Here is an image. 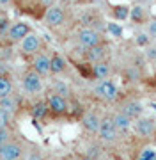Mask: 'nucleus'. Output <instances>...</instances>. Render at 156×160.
Listing matches in <instances>:
<instances>
[{
  "mask_svg": "<svg viewBox=\"0 0 156 160\" xmlns=\"http://www.w3.org/2000/svg\"><path fill=\"white\" fill-rule=\"evenodd\" d=\"M30 32H32V25H30L29 22H25V20L12 22L9 30L4 34V38H0V48H2V46H6V48L18 46Z\"/></svg>",
  "mask_w": 156,
  "mask_h": 160,
  "instance_id": "nucleus-4",
  "label": "nucleus"
},
{
  "mask_svg": "<svg viewBox=\"0 0 156 160\" xmlns=\"http://www.w3.org/2000/svg\"><path fill=\"white\" fill-rule=\"evenodd\" d=\"M4 12H6V9H4V6H2V4H0V14H4Z\"/></svg>",
  "mask_w": 156,
  "mask_h": 160,
  "instance_id": "nucleus-37",
  "label": "nucleus"
},
{
  "mask_svg": "<svg viewBox=\"0 0 156 160\" xmlns=\"http://www.w3.org/2000/svg\"><path fill=\"white\" fill-rule=\"evenodd\" d=\"M139 137H153L156 135V119L154 118H147V116H142L139 119L133 121V128H131Z\"/></svg>",
  "mask_w": 156,
  "mask_h": 160,
  "instance_id": "nucleus-15",
  "label": "nucleus"
},
{
  "mask_svg": "<svg viewBox=\"0 0 156 160\" xmlns=\"http://www.w3.org/2000/svg\"><path fill=\"white\" fill-rule=\"evenodd\" d=\"M92 94L105 103H114L119 100V86L114 78L98 80L92 87Z\"/></svg>",
  "mask_w": 156,
  "mask_h": 160,
  "instance_id": "nucleus-8",
  "label": "nucleus"
},
{
  "mask_svg": "<svg viewBox=\"0 0 156 160\" xmlns=\"http://www.w3.org/2000/svg\"><path fill=\"white\" fill-rule=\"evenodd\" d=\"M71 160H78V158H71Z\"/></svg>",
  "mask_w": 156,
  "mask_h": 160,
  "instance_id": "nucleus-38",
  "label": "nucleus"
},
{
  "mask_svg": "<svg viewBox=\"0 0 156 160\" xmlns=\"http://www.w3.org/2000/svg\"><path fill=\"white\" fill-rule=\"evenodd\" d=\"M25 157V146L18 142L16 139H11L9 142L0 146V160H21Z\"/></svg>",
  "mask_w": 156,
  "mask_h": 160,
  "instance_id": "nucleus-13",
  "label": "nucleus"
},
{
  "mask_svg": "<svg viewBox=\"0 0 156 160\" xmlns=\"http://www.w3.org/2000/svg\"><path fill=\"white\" fill-rule=\"evenodd\" d=\"M41 23L52 32H73L75 30V11L73 7H66L62 4H53L48 9L43 18Z\"/></svg>",
  "mask_w": 156,
  "mask_h": 160,
  "instance_id": "nucleus-1",
  "label": "nucleus"
},
{
  "mask_svg": "<svg viewBox=\"0 0 156 160\" xmlns=\"http://www.w3.org/2000/svg\"><path fill=\"white\" fill-rule=\"evenodd\" d=\"M50 91L57 92V94L68 98V100H71V96H73V89H71V86L66 82V80L59 78V77H53L52 84H50Z\"/></svg>",
  "mask_w": 156,
  "mask_h": 160,
  "instance_id": "nucleus-20",
  "label": "nucleus"
},
{
  "mask_svg": "<svg viewBox=\"0 0 156 160\" xmlns=\"http://www.w3.org/2000/svg\"><path fill=\"white\" fill-rule=\"evenodd\" d=\"M57 4H62L66 7H85L83 0H57Z\"/></svg>",
  "mask_w": 156,
  "mask_h": 160,
  "instance_id": "nucleus-33",
  "label": "nucleus"
},
{
  "mask_svg": "<svg viewBox=\"0 0 156 160\" xmlns=\"http://www.w3.org/2000/svg\"><path fill=\"white\" fill-rule=\"evenodd\" d=\"M20 86L27 96H39L45 91V78L39 73H35L32 68H25L20 77Z\"/></svg>",
  "mask_w": 156,
  "mask_h": 160,
  "instance_id": "nucleus-5",
  "label": "nucleus"
},
{
  "mask_svg": "<svg viewBox=\"0 0 156 160\" xmlns=\"http://www.w3.org/2000/svg\"><path fill=\"white\" fill-rule=\"evenodd\" d=\"M85 66H89V78L94 80V82L112 78V75H114V64H112L110 59L99 61V62L94 64H85Z\"/></svg>",
  "mask_w": 156,
  "mask_h": 160,
  "instance_id": "nucleus-12",
  "label": "nucleus"
},
{
  "mask_svg": "<svg viewBox=\"0 0 156 160\" xmlns=\"http://www.w3.org/2000/svg\"><path fill=\"white\" fill-rule=\"evenodd\" d=\"M85 155L87 157H91V158H94V160H101L103 158V146H101V142H98V144H91L89 148H87V151H85Z\"/></svg>",
  "mask_w": 156,
  "mask_h": 160,
  "instance_id": "nucleus-25",
  "label": "nucleus"
},
{
  "mask_svg": "<svg viewBox=\"0 0 156 160\" xmlns=\"http://www.w3.org/2000/svg\"><path fill=\"white\" fill-rule=\"evenodd\" d=\"M76 50L80 52L82 64H94V62H99V61L110 59L108 43H101V45L92 46V48H87V50H82V48H76Z\"/></svg>",
  "mask_w": 156,
  "mask_h": 160,
  "instance_id": "nucleus-9",
  "label": "nucleus"
},
{
  "mask_svg": "<svg viewBox=\"0 0 156 160\" xmlns=\"http://www.w3.org/2000/svg\"><path fill=\"white\" fill-rule=\"evenodd\" d=\"M11 18L7 16L6 12L4 14H0V38H4V34H6L7 30H9V27H11Z\"/></svg>",
  "mask_w": 156,
  "mask_h": 160,
  "instance_id": "nucleus-30",
  "label": "nucleus"
},
{
  "mask_svg": "<svg viewBox=\"0 0 156 160\" xmlns=\"http://www.w3.org/2000/svg\"><path fill=\"white\" fill-rule=\"evenodd\" d=\"M29 68H32L35 73H39L43 78L52 77V50H43L37 55L29 61Z\"/></svg>",
  "mask_w": 156,
  "mask_h": 160,
  "instance_id": "nucleus-11",
  "label": "nucleus"
},
{
  "mask_svg": "<svg viewBox=\"0 0 156 160\" xmlns=\"http://www.w3.org/2000/svg\"><path fill=\"white\" fill-rule=\"evenodd\" d=\"M53 4H57V0H11V6L20 14H25V16L32 18V20H39V22L43 14Z\"/></svg>",
  "mask_w": 156,
  "mask_h": 160,
  "instance_id": "nucleus-2",
  "label": "nucleus"
},
{
  "mask_svg": "<svg viewBox=\"0 0 156 160\" xmlns=\"http://www.w3.org/2000/svg\"><path fill=\"white\" fill-rule=\"evenodd\" d=\"M12 139V130L11 128H0V146H4Z\"/></svg>",
  "mask_w": 156,
  "mask_h": 160,
  "instance_id": "nucleus-31",
  "label": "nucleus"
},
{
  "mask_svg": "<svg viewBox=\"0 0 156 160\" xmlns=\"http://www.w3.org/2000/svg\"><path fill=\"white\" fill-rule=\"evenodd\" d=\"M14 92V84H12L11 75L6 71H0V98H6Z\"/></svg>",
  "mask_w": 156,
  "mask_h": 160,
  "instance_id": "nucleus-23",
  "label": "nucleus"
},
{
  "mask_svg": "<svg viewBox=\"0 0 156 160\" xmlns=\"http://www.w3.org/2000/svg\"><path fill=\"white\" fill-rule=\"evenodd\" d=\"M45 100L48 103V109H50V114L52 116H55V118H64V116L69 114L71 103L68 98L60 96V94H57V92H53V91H48Z\"/></svg>",
  "mask_w": 156,
  "mask_h": 160,
  "instance_id": "nucleus-10",
  "label": "nucleus"
},
{
  "mask_svg": "<svg viewBox=\"0 0 156 160\" xmlns=\"http://www.w3.org/2000/svg\"><path fill=\"white\" fill-rule=\"evenodd\" d=\"M0 109L4 110V112H7L11 118H14L16 112H18V98H16V94L12 92V94H9V96H6V98H0Z\"/></svg>",
  "mask_w": 156,
  "mask_h": 160,
  "instance_id": "nucleus-22",
  "label": "nucleus"
},
{
  "mask_svg": "<svg viewBox=\"0 0 156 160\" xmlns=\"http://www.w3.org/2000/svg\"><path fill=\"white\" fill-rule=\"evenodd\" d=\"M11 121H12L11 116L0 109V128H11Z\"/></svg>",
  "mask_w": 156,
  "mask_h": 160,
  "instance_id": "nucleus-32",
  "label": "nucleus"
},
{
  "mask_svg": "<svg viewBox=\"0 0 156 160\" xmlns=\"http://www.w3.org/2000/svg\"><path fill=\"white\" fill-rule=\"evenodd\" d=\"M98 141L101 144H106V146H112V144H117L121 141V132L117 130L116 123L112 119V114H106L101 118V125H99L98 130Z\"/></svg>",
  "mask_w": 156,
  "mask_h": 160,
  "instance_id": "nucleus-7",
  "label": "nucleus"
},
{
  "mask_svg": "<svg viewBox=\"0 0 156 160\" xmlns=\"http://www.w3.org/2000/svg\"><path fill=\"white\" fill-rule=\"evenodd\" d=\"M135 43H137L140 48H145V46H149L153 41H151V38L147 36L145 30H140V32H137V36H135Z\"/></svg>",
  "mask_w": 156,
  "mask_h": 160,
  "instance_id": "nucleus-29",
  "label": "nucleus"
},
{
  "mask_svg": "<svg viewBox=\"0 0 156 160\" xmlns=\"http://www.w3.org/2000/svg\"><path fill=\"white\" fill-rule=\"evenodd\" d=\"M119 110L124 112L128 118H131V119L135 121V119H139V118L144 116V103L140 102L139 98H135V96L124 98V100L119 103Z\"/></svg>",
  "mask_w": 156,
  "mask_h": 160,
  "instance_id": "nucleus-14",
  "label": "nucleus"
},
{
  "mask_svg": "<svg viewBox=\"0 0 156 160\" xmlns=\"http://www.w3.org/2000/svg\"><path fill=\"white\" fill-rule=\"evenodd\" d=\"M135 160H156V146L154 144H142L137 149Z\"/></svg>",
  "mask_w": 156,
  "mask_h": 160,
  "instance_id": "nucleus-24",
  "label": "nucleus"
},
{
  "mask_svg": "<svg viewBox=\"0 0 156 160\" xmlns=\"http://www.w3.org/2000/svg\"><path fill=\"white\" fill-rule=\"evenodd\" d=\"M112 16L116 18V20H119V22L126 20V18H130V7H126V6L112 7Z\"/></svg>",
  "mask_w": 156,
  "mask_h": 160,
  "instance_id": "nucleus-26",
  "label": "nucleus"
},
{
  "mask_svg": "<svg viewBox=\"0 0 156 160\" xmlns=\"http://www.w3.org/2000/svg\"><path fill=\"white\" fill-rule=\"evenodd\" d=\"M43 50H46V43L43 39V36L34 32V30L18 45V53H20V57H23L25 61H30L34 55H37V53L43 52Z\"/></svg>",
  "mask_w": 156,
  "mask_h": 160,
  "instance_id": "nucleus-6",
  "label": "nucleus"
},
{
  "mask_svg": "<svg viewBox=\"0 0 156 160\" xmlns=\"http://www.w3.org/2000/svg\"><path fill=\"white\" fill-rule=\"evenodd\" d=\"M69 61H68V57L64 55V53H60V52L53 50L52 52V77H64V75H68V71H69Z\"/></svg>",
  "mask_w": 156,
  "mask_h": 160,
  "instance_id": "nucleus-16",
  "label": "nucleus"
},
{
  "mask_svg": "<svg viewBox=\"0 0 156 160\" xmlns=\"http://www.w3.org/2000/svg\"><path fill=\"white\" fill-rule=\"evenodd\" d=\"M144 27H145L144 30L147 32V36L151 38V41L154 43V41H156V16H154V14L147 20V23H145Z\"/></svg>",
  "mask_w": 156,
  "mask_h": 160,
  "instance_id": "nucleus-27",
  "label": "nucleus"
},
{
  "mask_svg": "<svg viewBox=\"0 0 156 160\" xmlns=\"http://www.w3.org/2000/svg\"><path fill=\"white\" fill-rule=\"evenodd\" d=\"M30 114H32L34 119H39V121L46 119L48 116H50V109H48L46 100H35L32 103V107H30Z\"/></svg>",
  "mask_w": 156,
  "mask_h": 160,
  "instance_id": "nucleus-21",
  "label": "nucleus"
},
{
  "mask_svg": "<svg viewBox=\"0 0 156 160\" xmlns=\"http://www.w3.org/2000/svg\"><path fill=\"white\" fill-rule=\"evenodd\" d=\"M99 125H101V116L96 110H89L82 116V126L89 135H98Z\"/></svg>",
  "mask_w": 156,
  "mask_h": 160,
  "instance_id": "nucleus-17",
  "label": "nucleus"
},
{
  "mask_svg": "<svg viewBox=\"0 0 156 160\" xmlns=\"http://www.w3.org/2000/svg\"><path fill=\"white\" fill-rule=\"evenodd\" d=\"M106 0H83L85 6H98V4H105Z\"/></svg>",
  "mask_w": 156,
  "mask_h": 160,
  "instance_id": "nucleus-35",
  "label": "nucleus"
},
{
  "mask_svg": "<svg viewBox=\"0 0 156 160\" xmlns=\"http://www.w3.org/2000/svg\"><path fill=\"white\" fill-rule=\"evenodd\" d=\"M71 38L75 41L76 48H82V50L106 43V34L98 29H91V27H75V30L71 32Z\"/></svg>",
  "mask_w": 156,
  "mask_h": 160,
  "instance_id": "nucleus-3",
  "label": "nucleus"
},
{
  "mask_svg": "<svg viewBox=\"0 0 156 160\" xmlns=\"http://www.w3.org/2000/svg\"><path fill=\"white\" fill-rule=\"evenodd\" d=\"M153 16L149 12V9H147V6H142V4H137V6L130 7V20H131L135 25H142L144 27L145 23H147V20Z\"/></svg>",
  "mask_w": 156,
  "mask_h": 160,
  "instance_id": "nucleus-18",
  "label": "nucleus"
},
{
  "mask_svg": "<svg viewBox=\"0 0 156 160\" xmlns=\"http://www.w3.org/2000/svg\"><path fill=\"white\" fill-rule=\"evenodd\" d=\"M112 119H114V123H116L117 130L121 132V135H126L128 132L133 128V119L131 118H128V116L124 114V112H121L119 109L112 114Z\"/></svg>",
  "mask_w": 156,
  "mask_h": 160,
  "instance_id": "nucleus-19",
  "label": "nucleus"
},
{
  "mask_svg": "<svg viewBox=\"0 0 156 160\" xmlns=\"http://www.w3.org/2000/svg\"><path fill=\"white\" fill-rule=\"evenodd\" d=\"M78 160H94V158H91V157H87V155H82V157H78Z\"/></svg>",
  "mask_w": 156,
  "mask_h": 160,
  "instance_id": "nucleus-36",
  "label": "nucleus"
},
{
  "mask_svg": "<svg viewBox=\"0 0 156 160\" xmlns=\"http://www.w3.org/2000/svg\"><path fill=\"white\" fill-rule=\"evenodd\" d=\"M23 158L25 160H45L43 155H41V151H37V149H32V151H29V153H25Z\"/></svg>",
  "mask_w": 156,
  "mask_h": 160,
  "instance_id": "nucleus-34",
  "label": "nucleus"
},
{
  "mask_svg": "<svg viewBox=\"0 0 156 160\" xmlns=\"http://www.w3.org/2000/svg\"><path fill=\"white\" fill-rule=\"evenodd\" d=\"M144 59L147 61V62L156 64V41H154V43H151L149 46H145V48H144Z\"/></svg>",
  "mask_w": 156,
  "mask_h": 160,
  "instance_id": "nucleus-28",
  "label": "nucleus"
}]
</instances>
